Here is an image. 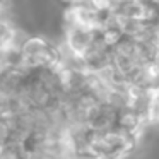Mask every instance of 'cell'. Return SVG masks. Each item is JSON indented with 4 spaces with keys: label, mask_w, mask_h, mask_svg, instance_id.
<instances>
[{
    "label": "cell",
    "mask_w": 159,
    "mask_h": 159,
    "mask_svg": "<svg viewBox=\"0 0 159 159\" xmlns=\"http://www.w3.org/2000/svg\"><path fill=\"white\" fill-rule=\"evenodd\" d=\"M57 2H58V4H62L63 7H69V5H72L75 0H57Z\"/></svg>",
    "instance_id": "obj_4"
},
{
    "label": "cell",
    "mask_w": 159,
    "mask_h": 159,
    "mask_svg": "<svg viewBox=\"0 0 159 159\" xmlns=\"http://www.w3.org/2000/svg\"><path fill=\"white\" fill-rule=\"evenodd\" d=\"M118 0H91V5L96 9L101 14H106V12H111L116 9Z\"/></svg>",
    "instance_id": "obj_3"
},
{
    "label": "cell",
    "mask_w": 159,
    "mask_h": 159,
    "mask_svg": "<svg viewBox=\"0 0 159 159\" xmlns=\"http://www.w3.org/2000/svg\"><path fill=\"white\" fill-rule=\"evenodd\" d=\"M96 36H98V31H93V29L86 28V26H80V24L70 26V28H67L62 31L63 41H65L67 46L79 57H82L84 53H86V50L89 48V45L94 41Z\"/></svg>",
    "instance_id": "obj_1"
},
{
    "label": "cell",
    "mask_w": 159,
    "mask_h": 159,
    "mask_svg": "<svg viewBox=\"0 0 159 159\" xmlns=\"http://www.w3.org/2000/svg\"><path fill=\"white\" fill-rule=\"evenodd\" d=\"M128 159H130V157H128Z\"/></svg>",
    "instance_id": "obj_5"
},
{
    "label": "cell",
    "mask_w": 159,
    "mask_h": 159,
    "mask_svg": "<svg viewBox=\"0 0 159 159\" xmlns=\"http://www.w3.org/2000/svg\"><path fill=\"white\" fill-rule=\"evenodd\" d=\"M149 118H151V121L156 125V127H159V87H154V89H152Z\"/></svg>",
    "instance_id": "obj_2"
}]
</instances>
